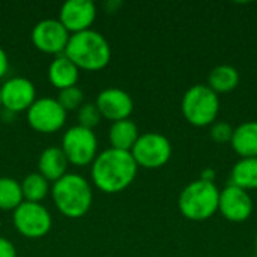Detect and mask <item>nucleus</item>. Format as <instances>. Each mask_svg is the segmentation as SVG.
Returning <instances> with one entry per match:
<instances>
[{"label": "nucleus", "instance_id": "obj_1", "mask_svg": "<svg viewBox=\"0 0 257 257\" xmlns=\"http://www.w3.org/2000/svg\"><path fill=\"white\" fill-rule=\"evenodd\" d=\"M139 166L131 152L108 148L96 155L92 163V182L107 194H116L126 190L137 176Z\"/></svg>", "mask_w": 257, "mask_h": 257}, {"label": "nucleus", "instance_id": "obj_2", "mask_svg": "<svg viewBox=\"0 0 257 257\" xmlns=\"http://www.w3.org/2000/svg\"><path fill=\"white\" fill-rule=\"evenodd\" d=\"M78 69L101 71L111 59V47L105 36L96 30H84L71 35L63 53Z\"/></svg>", "mask_w": 257, "mask_h": 257}, {"label": "nucleus", "instance_id": "obj_3", "mask_svg": "<svg viewBox=\"0 0 257 257\" xmlns=\"http://www.w3.org/2000/svg\"><path fill=\"white\" fill-rule=\"evenodd\" d=\"M51 199L57 211L68 218L84 217L93 202L89 181L78 173H66L51 188Z\"/></svg>", "mask_w": 257, "mask_h": 257}, {"label": "nucleus", "instance_id": "obj_4", "mask_svg": "<svg viewBox=\"0 0 257 257\" xmlns=\"http://www.w3.org/2000/svg\"><path fill=\"white\" fill-rule=\"evenodd\" d=\"M220 190L215 182L203 179L191 181L179 194L178 208L184 218L190 221H206L218 212Z\"/></svg>", "mask_w": 257, "mask_h": 257}, {"label": "nucleus", "instance_id": "obj_5", "mask_svg": "<svg viewBox=\"0 0 257 257\" xmlns=\"http://www.w3.org/2000/svg\"><path fill=\"white\" fill-rule=\"evenodd\" d=\"M181 111L185 120L197 128L211 126L220 113V96L206 84L191 86L182 96Z\"/></svg>", "mask_w": 257, "mask_h": 257}, {"label": "nucleus", "instance_id": "obj_6", "mask_svg": "<svg viewBox=\"0 0 257 257\" xmlns=\"http://www.w3.org/2000/svg\"><path fill=\"white\" fill-rule=\"evenodd\" d=\"M172 151V143L166 136L160 133H145L140 134L131 149V155L139 167L155 170L169 163Z\"/></svg>", "mask_w": 257, "mask_h": 257}, {"label": "nucleus", "instance_id": "obj_7", "mask_svg": "<svg viewBox=\"0 0 257 257\" xmlns=\"http://www.w3.org/2000/svg\"><path fill=\"white\" fill-rule=\"evenodd\" d=\"M60 149L69 164L87 166L98 155V139L92 130L75 125L63 134Z\"/></svg>", "mask_w": 257, "mask_h": 257}, {"label": "nucleus", "instance_id": "obj_8", "mask_svg": "<svg viewBox=\"0 0 257 257\" xmlns=\"http://www.w3.org/2000/svg\"><path fill=\"white\" fill-rule=\"evenodd\" d=\"M14 226L20 235L29 239L45 236L51 230V214L41 203L23 202L12 215Z\"/></svg>", "mask_w": 257, "mask_h": 257}, {"label": "nucleus", "instance_id": "obj_9", "mask_svg": "<svg viewBox=\"0 0 257 257\" xmlns=\"http://www.w3.org/2000/svg\"><path fill=\"white\" fill-rule=\"evenodd\" d=\"M26 114L29 125L42 134H53L63 128L68 116L56 98H36Z\"/></svg>", "mask_w": 257, "mask_h": 257}, {"label": "nucleus", "instance_id": "obj_10", "mask_svg": "<svg viewBox=\"0 0 257 257\" xmlns=\"http://www.w3.org/2000/svg\"><path fill=\"white\" fill-rule=\"evenodd\" d=\"M30 38L36 50L56 57L65 53L71 33L59 20L45 18L35 24Z\"/></svg>", "mask_w": 257, "mask_h": 257}, {"label": "nucleus", "instance_id": "obj_11", "mask_svg": "<svg viewBox=\"0 0 257 257\" xmlns=\"http://www.w3.org/2000/svg\"><path fill=\"white\" fill-rule=\"evenodd\" d=\"M2 107L12 113L27 111L36 101V87L26 77H12L0 84Z\"/></svg>", "mask_w": 257, "mask_h": 257}, {"label": "nucleus", "instance_id": "obj_12", "mask_svg": "<svg viewBox=\"0 0 257 257\" xmlns=\"http://www.w3.org/2000/svg\"><path fill=\"white\" fill-rule=\"evenodd\" d=\"M218 212L230 223H244L253 214V199L248 191L229 184L220 190Z\"/></svg>", "mask_w": 257, "mask_h": 257}, {"label": "nucleus", "instance_id": "obj_13", "mask_svg": "<svg viewBox=\"0 0 257 257\" xmlns=\"http://www.w3.org/2000/svg\"><path fill=\"white\" fill-rule=\"evenodd\" d=\"M95 105L98 107L101 116L107 120H111V123L130 119L134 110L133 96L119 87H107L101 90L96 96Z\"/></svg>", "mask_w": 257, "mask_h": 257}, {"label": "nucleus", "instance_id": "obj_14", "mask_svg": "<svg viewBox=\"0 0 257 257\" xmlns=\"http://www.w3.org/2000/svg\"><path fill=\"white\" fill-rule=\"evenodd\" d=\"M57 20L71 35L89 30L96 20V6L90 0H68L62 5Z\"/></svg>", "mask_w": 257, "mask_h": 257}, {"label": "nucleus", "instance_id": "obj_15", "mask_svg": "<svg viewBox=\"0 0 257 257\" xmlns=\"http://www.w3.org/2000/svg\"><path fill=\"white\" fill-rule=\"evenodd\" d=\"M68 160L63 154V151L60 149V146H50L47 149L42 151V154L39 155L38 160V169L48 182H56L60 178H63L66 175V169H68Z\"/></svg>", "mask_w": 257, "mask_h": 257}, {"label": "nucleus", "instance_id": "obj_16", "mask_svg": "<svg viewBox=\"0 0 257 257\" xmlns=\"http://www.w3.org/2000/svg\"><path fill=\"white\" fill-rule=\"evenodd\" d=\"M47 74H48L50 83L56 89L62 90V89H66V87L77 86L80 69L65 54H60V56H56L51 60Z\"/></svg>", "mask_w": 257, "mask_h": 257}, {"label": "nucleus", "instance_id": "obj_17", "mask_svg": "<svg viewBox=\"0 0 257 257\" xmlns=\"http://www.w3.org/2000/svg\"><path fill=\"white\" fill-rule=\"evenodd\" d=\"M230 145L241 158H257V120H247L233 128Z\"/></svg>", "mask_w": 257, "mask_h": 257}, {"label": "nucleus", "instance_id": "obj_18", "mask_svg": "<svg viewBox=\"0 0 257 257\" xmlns=\"http://www.w3.org/2000/svg\"><path fill=\"white\" fill-rule=\"evenodd\" d=\"M139 137H140L139 128L131 119L113 122L110 126V131H108L110 145L113 149H117V151L131 152V149L134 148Z\"/></svg>", "mask_w": 257, "mask_h": 257}, {"label": "nucleus", "instance_id": "obj_19", "mask_svg": "<svg viewBox=\"0 0 257 257\" xmlns=\"http://www.w3.org/2000/svg\"><path fill=\"white\" fill-rule=\"evenodd\" d=\"M239 84V72L235 66L230 65H218L215 66L209 75L206 86L212 89L217 95L229 93L235 90Z\"/></svg>", "mask_w": 257, "mask_h": 257}, {"label": "nucleus", "instance_id": "obj_20", "mask_svg": "<svg viewBox=\"0 0 257 257\" xmlns=\"http://www.w3.org/2000/svg\"><path fill=\"white\" fill-rule=\"evenodd\" d=\"M230 184L245 191L257 190V158H239L232 167Z\"/></svg>", "mask_w": 257, "mask_h": 257}, {"label": "nucleus", "instance_id": "obj_21", "mask_svg": "<svg viewBox=\"0 0 257 257\" xmlns=\"http://www.w3.org/2000/svg\"><path fill=\"white\" fill-rule=\"evenodd\" d=\"M21 185V193L24 202H33V203H41L50 191V182L41 175V173H29Z\"/></svg>", "mask_w": 257, "mask_h": 257}, {"label": "nucleus", "instance_id": "obj_22", "mask_svg": "<svg viewBox=\"0 0 257 257\" xmlns=\"http://www.w3.org/2000/svg\"><path fill=\"white\" fill-rule=\"evenodd\" d=\"M24 202L21 185L9 176L0 178V211H15Z\"/></svg>", "mask_w": 257, "mask_h": 257}, {"label": "nucleus", "instance_id": "obj_23", "mask_svg": "<svg viewBox=\"0 0 257 257\" xmlns=\"http://www.w3.org/2000/svg\"><path fill=\"white\" fill-rule=\"evenodd\" d=\"M56 99L66 113L78 111V108L84 104V92L78 86L66 87V89L59 90Z\"/></svg>", "mask_w": 257, "mask_h": 257}, {"label": "nucleus", "instance_id": "obj_24", "mask_svg": "<svg viewBox=\"0 0 257 257\" xmlns=\"http://www.w3.org/2000/svg\"><path fill=\"white\" fill-rule=\"evenodd\" d=\"M77 119H78L80 126H84V128L93 131V128L99 125L102 116H101L98 107L95 105V102H84L77 111Z\"/></svg>", "mask_w": 257, "mask_h": 257}, {"label": "nucleus", "instance_id": "obj_25", "mask_svg": "<svg viewBox=\"0 0 257 257\" xmlns=\"http://www.w3.org/2000/svg\"><path fill=\"white\" fill-rule=\"evenodd\" d=\"M232 136H233V128L230 123L227 122H223V120H217L214 122L211 126H209V137L218 143V145H223V143H230L232 142Z\"/></svg>", "mask_w": 257, "mask_h": 257}, {"label": "nucleus", "instance_id": "obj_26", "mask_svg": "<svg viewBox=\"0 0 257 257\" xmlns=\"http://www.w3.org/2000/svg\"><path fill=\"white\" fill-rule=\"evenodd\" d=\"M0 257H17L15 245L3 236H0Z\"/></svg>", "mask_w": 257, "mask_h": 257}, {"label": "nucleus", "instance_id": "obj_27", "mask_svg": "<svg viewBox=\"0 0 257 257\" xmlns=\"http://www.w3.org/2000/svg\"><path fill=\"white\" fill-rule=\"evenodd\" d=\"M8 69H9V59H8L6 51L0 45V78H3L6 75Z\"/></svg>", "mask_w": 257, "mask_h": 257}, {"label": "nucleus", "instance_id": "obj_28", "mask_svg": "<svg viewBox=\"0 0 257 257\" xmlns=\"http://www.w3.org/2000/svg\"><path fill=\"white\" fill-rule=\"evenodd\" d=\"M215 170L214 169H205L200 175V179L203 181H208V182H214L215 181Z\"/></svg>", "mask_w": 257, "mask_h": 257}, {"label": "nucleus", "instance_id": "obj_29", "mask_svg": "<svg viewBox=\"0 0 257 257\" xmlns=\"http://www.w3.org/2000/svg\"><path fill=\"white\" fill-rule=\"evenodd\" d=\"M254 248H256V256H257V233H256V238H254Z\"/></svg>", "mask_w": 257, "mask_h": 257}, {"label": "nucleus", "instance_id": "obj_30", "mask_svg": "<svg viewBox=\"0 0 257 257\" xmlns=\"http://www.w3.org/2000/svg\"><path fill=\"white\" fill-rule=\"evenodd\" d=\"M0 108H2V98H0Z\"/></svg>", "mask_w": 257, "mask_h": 257}]
</instances>
